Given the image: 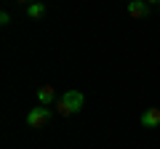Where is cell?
I'll use <instances>...</instances> for the list:
<instances>
[{"label":"cell","mask_w":160,"mask_h":149,"mask_svg":"<svg viewBox=\"0 0 160 149\" xmlns=\"http://www.w3.org/2000/svg\"><path fill=\"white\" fill-rule=\"evenodd\" d=\"M48 120H51V109L48 107H35L27 115V125L29 128H43V125H48Z\"/></svg>","instance_id":"obj_1"},{"label":"cell","mask_w":160,"mask_h":149,"mask_svg":"<svg viewBox=\"0 0 160 149\" xmlns=\"http://www.w3.org/2000/svg\"><path fill=\"white\" fill-rule=\"evenodd\" d=\"M62 101L67 104L69 109H72V115H75V112H80V109H83V104H86V96H83L80 91H67V93L62 96Z\"/></svg>","instance_id":"obj_2"},{"label":"cell","mask_w":160,"mask_h":149,"mask_svg":"<svg viewBox=\"0 0 160 149\" xmlns=\"http://www.w3.org/2000/svg\"><path fill=\"white\" fill-rule=\"evenodd\" d=\"M147 13H149V3H147V0H131V3H128V16L144 19Z\"/></svg>","instance_id":"obj_3"},{"label":"cell","mask_w":160,"mask_h":149,"mask_svg":"<svg viewBox=\"0 0 160 149\" xmlns=\"http://www.w3.org/2000/svg\"><path fill=\"white\" fill-rule=\"evenodd\" d=\"M139 123H142L144 128H158V125H160V109L152 107V109H147V112H142Z\"/></svg>","instance_id":"obj_4"},{"label":"cell","mask_w":160,"mask_h":149,"mask_svg":"<svg viewBox=\"0 0 160 149\" xmlns=\"http://www.w3.org/2000/svg\"><path fill=\"white\" fill-rule=\"evenodd\" d=\"M38 101H40V107H51L53 101H56V91H53V85H43L38 91Z\"/></svg>","instance_id":"obj_5"},{"label":"cell","mask_w":160,"mask_h":149,"mask_svg":"<svg viewBox=\"0 0 160 149\" xmlns=\"http://www.w3.org/2000/svg\"><path fill=\"white\" fill-rule=\"evenodd\" d=\"M27 16L29 19H43L46 16V6H43V3H32V6L27 8Z\"/></svg>","instance_id":"obj_6"},{"label":"cell","mask_w":160,"mask_h":149,"mask_svg":"<svg viewBox=\"0 0 160 149\" xmlns=\"http://www.w3.org/2000/svg\"><path fill=\"white\" fill-rule=\"evenodd\" d=\"M56 109H59V115H62V117H69V115H72V109H69L67 104L62 101V99H59V101H56Z\"/></svg>","instance_id":"obj_7"},{"label":"cell","mask_w":160,"mask_h":149,"mask_svg":"<svg viewBox=\"0 0 160 149\" xmlns=\"http://www.w3.org/2000/svg\"><path fill=\"white\" fill-rule=\"evenodd\" d=\"M0 24H3V27H6V24H11V13H8V11L0 13Z\"/></svg>","instance_id":"obj_8"},{"label":"cell","mask_w":160,"mask_h":149,"mask_svg":"<svg viewBox=\"0 0 160 149\" xmlns=\"http://www.w3.org/2000/svg\"><path fill=\"white\" fill-rule=\"evenodd\" d=\"M147 3L149 6H160V0H147Z\"/></svg>","instance_id":"obj_9"},{"label":"cell","mask_w":160,"mask_h":149,"mask_svg":"<svg viewBox=\"0 0 160 149\" xmlns=\"http://www.w3.org/2000/svg\"><path fill=\"white\" fill-rule=\"evenodd\" d=\"M16 3H29V0H16Z\"/></svg>","instance_id":"obj_10"},{"label":"cell","mask_w":160,"mask_h":149,"mask_svg":"<svg viewBox=\"0 0 160 149\" xmlns=\"http://www.w3.org/2000/svg\"><path fill=\"white\" fill-rule=\"evenodd\" d=\"M128 3H131V0H128Z\"/></svg>","instance_id":"obj_11"}]
</instances>
